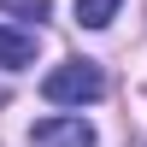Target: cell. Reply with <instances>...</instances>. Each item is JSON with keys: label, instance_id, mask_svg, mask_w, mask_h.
I'll list each match as a JSON object with an SVG mask.
<instances>
[{"label": "cell", "instance_id": "5", "mask_svg": "<svg viewBox=\"0 0 147 147\" xmlns=\"http://www.w3.org/2000/svg\"><path fill=\"white\" fill-rule=\"evenodd\" d=\"M0 6H12V12H24V18H47V0H0Z\"/></svg>", "mask_w": 147, "mask_h": 147}, {"label": "cell", "instance_id": "4", "mask_svg": "<svg viewBox=\"0 0 147 147\" xmlns=\"http://www.w3.org/2000/svg\"><path fill=\"white\" fill-rule=\"evenodd\" d=\"M118 6H124V0H77V24L82 30H106V24L118 18Z\"/></svg>", "mask_w": 147, "mask_h": 147}, {"label": "cell", "instance_id": "1", "mask_svg": "<svg viewBox=\"0 0 147 147\" xmlns=\"http://www.w3.org/2000/svg\"><path fill=\"white\" fill-rule=\"evenodd\" d=\"M41 94H47L53 106H88V100L106 94V71L94 65V59H65L59 71H47Z\"/></svg>", "mask_w": 147, "mask_h": 147}, {"label": "cell", "instance_id": "3", "mask_svg": "<svg viewBox=\"0 0 147 147\" xmlns=\"http://www.w3.org/2000/svg\"><path fill=\"white\" fill-rule=\"evenodd\" d=\"M35 59V35L30 30H12V24H0V71H24Z\"/></svg>", "mask_w": 147, "mask_h": 147}, {"label": "cell", "instance_id": "2", "mask_svg": "<svg viewBox=\"0 0 147 147\" xmlns=\"http://www.w3.org/2000/svg\"><path fill=\"white\" fill-rule=\"evenodd\" d=\"M30 147H94V124L88 118H41L30 129Z\"/></svg>", "mask_w": 147, "mask_h": 147}]
</instances>
